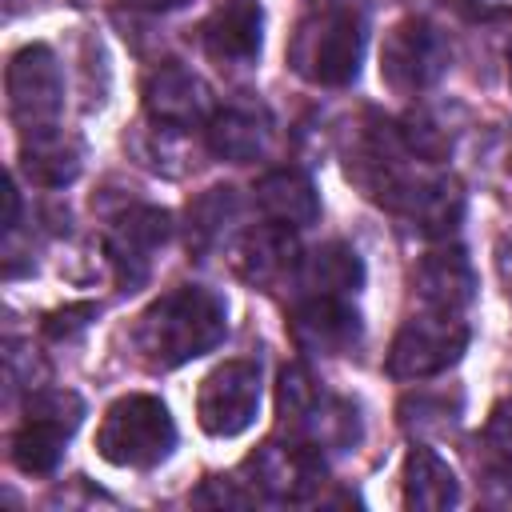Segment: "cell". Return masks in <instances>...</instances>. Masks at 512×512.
<instances>
[{"label": "cell", "instance_id": "obj_1", "mask_svg": "<svg viewBox=\"0 0 512 512\" xmlns=\"http://www.w3.org/2000/svg\"><path fill=\"white\" fill-rule=\"evenodd\" d=\"M228 332V308L212 288L184 284L152 300L132 328V348L152 372L180 368L212 352Z\"/></svg>", "mask_w": 512, "mask_h": 512}, {"label": "cell", "instance_id": "obj_2", "mask_svg": "<svg viewBox=\"0 0 512 512\" xmlns=\"http://www.w3.org/2000/svg\"><path fill=\"white\" fill-rule=\"evenodd\" d=\"M96 448L116 468H152L176 448V424L156 396H120L104 412Z\"/></svg>", "mask_w": 512, "mask_h": 512}, {"label": "cell", "instance_id": "obj_3", "mask_svg": "<svg viewBox=\"0 0 512 512\" xmlns=\"http://www.w3.org/2000/svg\"><path fill=\"white\" fill-rule=\"evenodd\" d=\"M472 332L464 320H456V312H424L404 320V328L396 332L392 348H388V372L396 380H428L448 372L464 348H468Z\"/></svg>", "mask_w": 512, "mask_h": 512}, {"label": "cell", "instance_id": "obj_4", "mask_svg": "<svg viewBox=\"0 0 512 512\" xmlns=\"http://www.w3.org/2000/svg\"><path fill=\"white\" fill-rule=\"evenodd\" d=\"M24 412L28 416H24L20 432L12 436V460H16L20 472L44 476L60 464L64 440L76 432V424L84 416V400L68 388H48V392L28 396Z\"/></svg>", "mask_w": 512, "mask_h": 512}, {"label": "cell", "instance_id": "obj_5", "mask_svg": "<svg viewBox=\"0 0 512 512\" xmlns=\"http://www.w3.org/2000/svg\"><path fill=\"white\" fill-rule=\"evenodd\" d=\"M360 56H364V24L352 12H328L316 24H304L292 44L296 68L328 88L352 84L360 72Z\"/></svg>", "mask_w": 512, "mask_h": 512}, {"label": "cell", "instance_id": "obj_6", "mask_svg": "<svg viewBox=\"0 0 512 512\" xmlns=\"http://www.w3.org/2000/svg\"><path fill=\"white\" fill-rule=\"evenodd\" d=\"M260 412V364L228 360L212 368L196 392V420L208 436H240Z\"/></svg>", "mask_w": 512, "mask_h": 512}, {"label": "cell", "instance_id": "obj_7", "mask_svg": "<svg viewBox=\"0 0 512 512\" xmlns=\"http://www.w3.org/2000/svg\"><path fill=\"white\" fill-rule=\"evenodd\" d=\"M8 108L28 132L52 128L56 112L64 108V76L44 44H28L8 60Z\"/></svg>", "mask_w": 512, "mask_h": 512}, {"label": "cell", "instance_id": "obj_8", "mask_svg": "<svg viewBox=\"0 0 512 512\" xmlns=\"http://www.w3.org/2000/svg\"><path fill=\"white\" fill-rule=\"evenodd\" d=\"M448 68V44L428 20H400L380 48V76L396 92H420Z\"/></svg>", "mask_w": 512, "mask_h": 512}, {"label": "cell", "instance_id": "obj_9", "mask_svg": "<svg viewBox=\"0 0 512 512\" xmlns=\"http://www.w3.org/2000/svg\"><path fill=\"white\" fill-rule=\"evenodd\" d=\"M168 240V212L136 204L108 232V260L116 268V284L136 292L152 272V252Z\"/></svg>", "mask_w": 512, "mask_h": 512}, {"label": "cell", "instance_id": "obj_10", "mask_svg": "<svg viewBox=\"0 0 512 512\" xmlns=\"http://www.w3.org/2000/svg\"><path fill=\"white\" fill-rule=\"evenodd\" d=\"M288 332L308 356H344L360 340V316L344 296H304L288 312Z\"/></svg>", "mask_w": 512, "mask_h": 512}, {"label": "cell", "instance_id": "obj_11", "mask_svg": "<svg viewBox=\"0 0 512 512\" xmlns=\"http://www.w3.org/2000/svg\"><path fill=\"white\" fill-rule=\"evenodd\" d=\"M248 468L256 472V484L280 500H304L320 480H324V464H320V448L312 444H264Z\"/></svg>", "mask_w": 512, "mask_h": 512}, {"label": "cell", "instance_id": "obj_12", "mask_svg": "<svg viewBox=\"0 0 512 512\" xmlns=\"http://www.w3.org/2000/svg\"><path fill=\"white\" fill-rule=\"evenodd\" d=\"M264 12L256 0H224L200 28L204 52L220 64H248L260 56Z\"/></svg>", "mask_w": 512, "mask_h": 512}, {"label": "cell", "instance_id": "obj_13", "mask_svg": "<svg viewBox=\"0 0 512 512\" xmlns=\"http://www.w3.org/2000/svg\"><path fill=\"white\" fill-rule=\"evenodd\" d=\"M412 288H416L424 308L460 312L476 296V276H472V264L460 248H440V252H428L412 268Z\"/></svg>", "mask_w": 512, "mask_h": 512}, {"label": "cell", "instance_id": "obj_14", "mask_svg": "<svg viewBox=\"0 0 512 512\" xmlns=\"http://www.w3.org/2000/svg\"><path fill=\"white\" fill-rule=\"evenodd\" d=\"M256 204H260L264 220L280 224V228H308L320 216V200H316L312 180L304 172H292V168L268 172L256 184Z\"/></svg>", "mask_w": 512, "mask_h": 512}, {"label": "cell", "instance_id": "obj_15", "mask_svg": "<svg viewBox=\"0 0 512 512\" xmlns=\"http://www.w3.org/2000/svg\"><path fill=\"white\" fill-rule=\"evenodd\" d=\"M296 284L304 288V296H348L364 284V264L356 248L332 240V244L312 248L296 264Z\"/></svg>", "mask_w": 512, "mask_h": 512}, {"label": "cell", "instance_id": "obj_16", "mask_svg": "<svg viewBox=\"0 0 512 512\" xmlns=\"http://www.w3.org/2000/svg\"><path fill=\"white\" fill-rule=\"evenodd\" d=\"M456 500H460V484L452 468L432 448L416 444L404 456V504L420 512H440V508H452Z\"/></svg>", "mask_w": 512, "mask_h": 512}, {"label": "cell", "instance_id": "obj_17", "mask_svg": "<svg viewBox=\"0 0 512 512\" xmlns=\"http://www.w3.org/2000/svg\"><path fill=\"white\" fill-rule=\"evenodd\" d=\"M144 104H148V112H152L160 124L184 128V124L200 120V112H204V88H200V80H196L192 72L168 64V68H160V72L148 76V84H144Z\"/></svg>", "mask_w": 512, "mask_h": 512}, {"label": "cell", "instance_id": "obj_18", "mask_svg": "<svg viewBox=\"0 0 512 512\" xmlns=\"http://www.w3.org/2000/svg\"><path fill=\"white\" fill-rule=\"evenodd\" d=\"M20 168L32 184H44V188H60L68 180H76L80 172V144L64 132H52V128H40L24 140L20 148Z\"/></svg>", "mask_w": 512, "mask_h": 512}, {"label": "cell", "instance_id": "obj_19", "mask_svg": "<svg viewBox=\"0 0 512 512\" xmlns=\"http://www.w3.org/2000/svg\"><path fill=\"white\" fill-rule=\"evenodd\" d=\"M396 212H404L424 236H436V232L456 228V220L464 212V196H460L456 180H416L400 196Z\"/></svg>", "mask_w": 512, "mask_h": 512}, {"label": "cell", "instance_id": "obj_20", "mask_svg": "<svg viewBox=\"0 0 512 512\" xmlns=\"http://www.w3.org/2000/svg\"><path fill=\"white\" fill-rule=\"evenodd\" d=\"M208 132H212V148L228 160H252L264 148V128L256 124L252 112H240V108L216 112Z\"/></svg>", "mask_w": 512, "mask_h": 512}, {"label": "cell", "instance_id": "obj_21", "mask_svg": "<svg viewBox=\"0 0 512 512\" xmlns=\"http://www.w3.org/2000/svg\"><path fill=\"white\" fill-rule=\"evenodd\" d=\"M456 408H460V404L448 408V396L416 392V396H408V400L400 404V420H404V428H444V424L456 420Z\"/></svg>", "mask_w": 512, "mask_h": 512}, {"label": "cell", "instance_id": "obj_22", "mask_svg": "<svg viewBox=\"0 0 512 512\" xmlns=\"http://www.w3.org/2000/svg\"><path fill=\"white\" fill-rule=\"evenodd\" d=\"M484 440H488V448L500 456V464L512 468V400H504V404L492 408L488 428H484Z\"/></svg>", "mask_w": 512, "mask_h": 512}, {"label": "cell", "instance_id": "obj_23", "mask_svg": "<svg viewBox=\"0 0 512 512\" xmlns=\"http://www.w3.org/2000/svg\"><path fill=\"white\" fill-rule=\"evenodd\" d=\"M92 316H96V304H68V308H60V312H52V316L44 320V332H48L52 340H68V336L84 332Z\"/></svg>", "mask_w": 512, "mask_h": 512}, {"label": "cell", "instance_id": "obj_24", "mask_svg": "<svg viewBox=\"0 0 512 512\" xmlns=\"http://www.w3.org/2000/svg\"><path fill=\"white\" fill-rule=\"evenodd\" d=\"M504 240L512 244V232H508ZM496 264H500V276H504V284H508V292H512V252H508L504 244H500V256H496Z\"/></svg>", "mask_w": 512, "mask_h": 512}, {"label": "cell", "instance_id": "obj_25", "mask_svg": "<svg viewBox=\"0 0 512 512\" xmlns=\"http://www.w3.org/2000/svg\"><path fill=\"white\" fill-rule=\"evenodd\" d=\"M508 84H512V44H508Z\"/></svg>", "mask_w": 512, "mask_h": 512}, {"label": "cell", "instance_id": "obj_26", "mask_svg": "<svg viewBox=\"0 0 512 512\" xmlns=\"http://www.w3.org/2000/svg\"><path fill=\"white\" fill-rule=\"evenodd\" d=\"M508 172H512V160H508Z\"/></svg>", "mask_w": 512, "mask_h": 512}]
</instances>
